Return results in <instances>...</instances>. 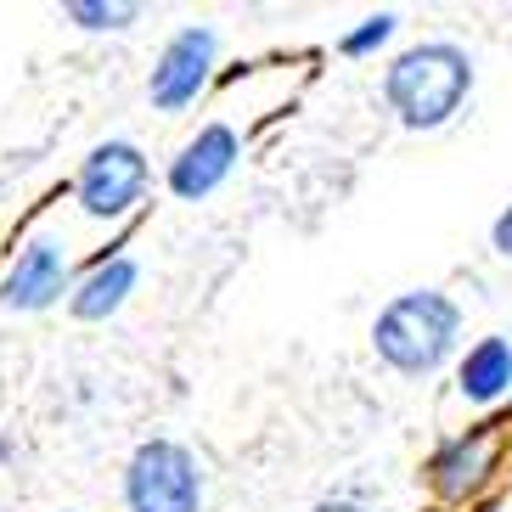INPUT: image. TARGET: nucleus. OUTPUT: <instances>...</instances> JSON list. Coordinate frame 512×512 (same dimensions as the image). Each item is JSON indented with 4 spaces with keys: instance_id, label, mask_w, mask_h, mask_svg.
I'll use <instances>...</instances> for the list:
<instances>
[{
    "instance_id": "f257e3e1",
    "label": "nucleus",
    "mask_w": 512,
    "mask_h": 512,
    "mask_svg": "<svg viewBox=\"0 0 512 512\" xmlns=\"http://www.w3.org/2000/svg\"><path fill=\"white\" fill-rule=\"evenodd\" d=\"M473 91V57L456 40H417L383 68V102L406 130H439Z\"/></svg>"
},
{
    "instance_id": "f03ea898",
    "label": "nucleus",
    "mask_w": 512,
    "mask_h": 512,
    "mask_svg": "<svg viewBox=\"0 0 512 512\" xmlns=\"http://www.w3.org/2000/svg\"><path fill=\"white\" fill-rule=\"evenodd\" d=\"M462 344V310L439 287H411L394 293L372 321V349L377 361L400 377H428L456 355Z\"/></svg>"
},
{
    "instance_id": "7ed1b4c3",
    "label": "nucleus",
    "mask_w": 512,
    "mask_h": 512,
    "mask_svg": "<svg viewBox=\"0 0 512 512\" xmlns=\"http://www.w3.org/2000/svg\"><path fill=\"white\" fill-rule=\"evenodd\" d=\"M124 512H203V462L181 439H141L124 462Z\"/></svg>"
},
{
    "instance_id": "20e7f679",
    "label": "nucleus",
    "mask_w": 512,
    "mask_h": 512,
    "mask_svg": "<svg viewBox=\"0 0 512 512\" xmlns=\"http://www.w3.org/2000/svg\"><path fill=\"white\" fill-rule=\"evenodd\" d=\"M147 181H152V169L136 141H96L74 175V203L91 220H124V214L141 209Z\"/></svg>"
},
{
    "instance_id": "39448f33",
    "label": "nucleus",
    "mask_w": 512,
    "mask_h": 512,
    "mask_svg": "<svg viewBox=\"0 0 512 512\" xmlns=\"http://www.w3.org/2000/svg\"><path fill=\"white\" fill-rule=\"evenodd\" d=\"M214 51H220V34H214L209 23L175 29L164 40V51H158V62H152V74H147V102L158 107V113H186L197 96L209 91Z\"/></svg>"
},
{
    "instance_id": "423d86ee",
    "label": "nucleus",
    "mask_w": 512,
    "mask_h": 512,
    "mask_svg": "<svg viewBox=\"0 0 512 512\" xmlns=\"http://www.w3.org/2000/svg\"><path fill=\"white\" fill-rule=\"evenodd\" d=\"M68 293H74V265L62 254V242L51 237L17 242V254L0 265V310H12V316H46Z\"/></svg>"
},
{
    "instance_id": "0eeeda50",
    "label": "nucleus",
    "mask_w": 512,
    "mask_h": 512,
    "mask_svg": "<svg viewBox=\"0 0 512 512\" xmlns=\"http://www.w3.org/2000/svg\"><path fill=\"white\" fill-rule=\"evenodd\" d=\"M501 451H507V422H479V428L445 439V445L428 456L422 473H428V484H434L439 501H467L496 479Z\"/></svg>"
},
{
    "instance_id": "6e6552de",
    "label": "nucleus",
    "mask_w": 512,
    "mask_h": 512,
    "mask_svg": "<svg viewBox=\"0 0 512 512\" xmlns=\"http://www.w3.org/2000/svg\"><path fill=\"white\" fill-rule=\"evenodd\" d=\"M242 158V141L231 124H203L192 141H186L175 158H169V192L181 197V203H203V197H214L220 186L231 181V169H237Z\"/></svg>"
},
{
    "instance_id": "1a4fd4ad",
    "label": "nucleus",
    "mask_w": 512,
    "mask_h": 512,
    "mask_svg": "<svg viewBox=\"0 0 512 512\" xmlns=\"http://www.w3.org/2000/svg\"><path fill=\"white\" fill-rule=\"evenodd\" d=\"M136 287H141V265L124 254V248H107V254L91 259V271L74 276L68 316H74V321H107V316H119Z\"/></svg>"
},
{
    "instance_id": "9d476101",
    "label": "nucleus",
    "mask_w": 512,
    "mask_h": 512,
    "mask_svg": "<svg viewBox=\"0 0 512 512\" xmlns=\"http://www.w3.org/2000/svg\"><path fill=\"white\" fill-rule=\"evenodd\" d=\"M456 389H462V400H473V406H490V400H501V394L512 389V344L501 338V332L479 338V344L462 355Z\"/></svg>"
},
{
    "instance_id": "9b49d317",
    "label": "nucleus",
    "mask_w": 512,
    "mask_h": 512,
    "mask_svg": "<svg viewBox=\"0 0 512 512\" xmlns=\"http://www.w3.org/2000/svg\"><path fill=\"white\" fill-rule=\"evenodd\" d=\"M62 23H74L85 34H124L130 23H141V6H130V0H68Z\"/></svg>"
},
{
    "instance_id": "f8f14e48",
    "label": "nucleus",
    "mask_w": 512,
    "mask_h": 512,
    "mask_svg": "<svg viewBox=\"0 0 512 512\" xmlns=\"http://www.w3.org/2000/svg\"><path fill=\"white\" fill-rule=\"evenodd\" d=\"M394 29H400V17L394 12H372L361 29H349L344 40H338V51H344V57H372L377 46H389L394 40Z\"/></svg>"
},
{
    "instance_id": "ddd939ff",
    "label": "nucleus",
    "mask_w": 512,
    "mask_h": 512,
    "mask_svg": "<svg viewBox=\"0 0 512 512\" xmlns=\"http://www.w3.org/2000/svg\"><path fill=\"white\" fill-rule=\"evenodd\" d=\"M490 242H496V254L512 259V203L496 214V226H490Z\"/></svg>"
},
{
    "instance_id": "4468645a",
    "label": "nucleus",
    "mask_w": 512,
    "mask_h": 512,
    "mask_svg": "<svg viewBox=\"0 0 512 512\" xmlns=\"http://www.w3.org/2000/svg\"><path fill=\"white\" fill-rule=\"evenodd\" d=\"M316 512H366L361 501H349V496H332V501H321Z\"/></svg>"
},
{
    "instance_id": "2eb2a0df",
    "label": "nucleus",
    "mask_w": 512,
    "mask_h": 512,
    "mask_svg": "<svg viewBox=\"0 0 512 512\" xmlns=\"http://www.w3.org/2000/svg\"><path fill=\"white\" fill-rule=\"evenodd\" d=\"M484 512H501V507H484Z\"/></svg>"
}]
</instances>
